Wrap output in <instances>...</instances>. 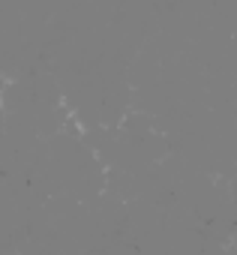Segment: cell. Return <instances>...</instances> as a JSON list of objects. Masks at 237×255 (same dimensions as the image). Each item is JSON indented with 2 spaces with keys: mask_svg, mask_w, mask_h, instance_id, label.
Wrapping results in <instances>:
<instances>
[{
  "mask_svg": "<svg viewBox=\"0 0 237 255\" xmlns=\"http://www.w3.org/2000/svg\"><path fill=\"white\" fill-rule=\"evenodd\" d=\"M3 87H6V81H3V78H0V93H3Z\"/></svg>",
  "mask_w": 237,
  "mask_h": 255,
  "instance_id": "6da1fadb",
  "label": "cell"
}]
</instances>
